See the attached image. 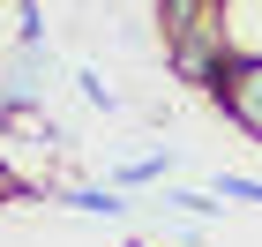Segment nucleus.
I'll return each instance as SVG.
<instances>
[{
    "mask_svg": "<svg viewBox=\"0 0 262 247\" xmlns=\"http://www.w3.org/2000/svg\"><path fill=\"white\" fill-rule=\"evenodd\" d=\"M217 105H225V113H232V120H240L247 135L262 143V60H232V68H225Z\"/></svg>",
    "mask_w": 262,
    "mask_h": 247,
    "instance_id": "obj_1",
    "label": "nucleus"
},
{
    "mask_svg": "<svg viewBox=\"0 0 262 247\" xmlns=\"http://www.w3.org/2000/svg\"><path fill=\"white\" fill-rule=\"evenodd\" d=\"M60 203H68V210H82V217H127L120 187H68Z\"/></svg>",
    "mask_w": 262,
    "mask_h": 247,
    "instance_id": "obj_2",
    "label": "nucleus"
},
{
    "mask_svg": "<svg viewBox=\"0 0 262 247\" xmlns=\"http://www.w3.org/2000/svg\"><path fill=\"white\" fill-rule=\"evenodd\" d=\"M158 172H172V150H158V158H135V165H120V172H113V187H150Z\"/></svg>",
    "mask_w": 262,
    "mask_h": 247,
    "instance_id": "obj_3",
    "label": "nucleus"
},
{
    "mask_svg": "<svg viewBox=\"0 0 262 247\" xmlns=\"http://www.w3.org/2000/svg\"><path fill=\"white\" fill-rule=\"evenodd\" d=\"M225 195H195V187H165V210H180V217H217Z\"/></svg>",
    "mask_w": 262,
    "mask_h": 247,
    "instance_id": "obj_4",
    "label": "nucleus"
},
{
    "mask_svg": "<svg viewBox=\"0 0 262 247\" xmlns=\"http://www.w3.org/2000/svg\"><path fill=\"white\" fill-rule=\"evenodd\" d=\"M75 90H82V105H105V113L120 105V90H113V82H105L98 68H75Z\"/></svg>",
    "mask_w": 262,
    "mask_h": 247,
    "instance_id": "obj_5",
    "label": "nucleus"
},
{
    "mask_svg": "<svg viewBox=\"0 0 262 247\" xmlns=\"http://www.w3.org/2000/svg\"><path fill=\"white\" fill-rule=\"evenodd\" d=\"M217 195H232V203H255V210H262V180H247V172H225Z\"/></svg>",
    "mask_w": 262,
    "mask_h": 247,
    "instance_id": "obj_6",
    "label": "nucleus"
}]
</instances>
